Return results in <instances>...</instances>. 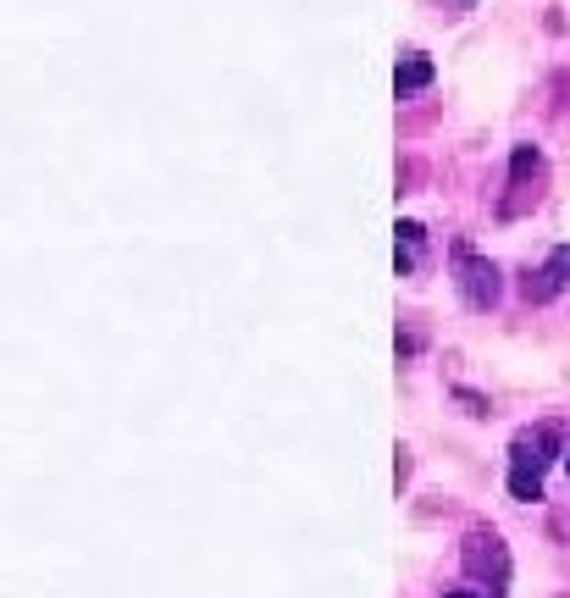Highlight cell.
Masks as SVG:
<instances>
[{
	"label": "cell",
	"instance_id": "obj_1",
	"mask_svg": "<svg viewBox=\"0 0 570 598\" xmlns=\"http://www.w3.org/2000/svg\"><path fill=\"white\" fill-rule=\"evenodd\" d=\"M559 449V432L554 427H537L515 438V466H510V493L515 499H543V466L554 460Z\"/></svg>",
	"mask_w": 570,
	"mask_h": 598
},
{
	"label": "cell",
	"instance_id": "obj_2",
	"mask_svg": "<svg viewBox=\"0 0 570 598\" xmlns=\"http://www.w3.org/2000/svg\"><path fill=\"white\" fill-rule=\"evenodd\" d=\"M465 571H471L476 582L504 587V576H510V554H504V543L493 538V532H471V538H465Z\"/></svg>",
	"mask_w": 570,
	"mask_h": 598
},
{
	"label": "cell",
	"instance_id": "obj_3",
	"mask_svg": "<svg viewBox=\"0 0 570 598\" xmlns=\"http://www.w3.org/2000/svg\"><path fill=\"white\" fill-rule=\"evenodd\" d=\"M460 294L471 311H487V305H499V266L493 261H476V255L460 250Z\"/></svg>",
	"mask_w": 570,
	"mask_h": 598
},
{
	"label": "cell",
	"instance_id": "obj_4",
	"mask_svg": "<svg viewBox=\"0 0 570 598\" xmlns=\"http://www.w3.org/2000/svg\"><path fill=\"white\" fill-rule=\"evenodd\" d=\"M427 84H432V61L427 56H404L399 72H393V89H399V95H416V89H427Z\"/></svg>",
	"mask_w": 570,
	"mask_h": 598
},
{
	"label": "cell",
	"instance_id": "obj_5",
	"mask_svg": "<svg viewBox=\"0 0 570 598\" xmlns=\"http://www.w3.org/2000/svg\"><path fill=\"white\" fill-rule=\"evenodd\" d=\"M548 283H554V288H570V244H559V250L554 255H548Z\"/></svg>",
	"mask_w": 570,
	"mask_h": 598
},
{
	"label": "cell",
	"instance_id": "obj_6",
	"mask_svg": "<svg viewBox=\"0 0 570 598\" xmlns=\"http://www.w3.org/2000/svg\"><path fill=\"white\" fill-rule=\"evenodd\" d=\"M510 172H515V183H521V178H526V172H537V150H532V144H521V150H515Z\"/></svg>",
	"mask_w": 570,
	"mask_h": 598
},
{
	"label": "cell",
	"instance_id": "obj_7",
	"mask_svg": "<svg viewBox=\"0 0 570 598\" xmlns=\"http://www.w3.org/2000/svg\"><path fill=\"white\" fill-rule=\"evenodd\" d=\"M399 244H404V250H416V244H421V222H399Z\"/></svg>",
	"mask_w": 570,
	"mask_h": 598
},
{
	"label": "cell",
	"instance_id": "obj_8",
	"mask_svg": "<svg viewBox=\"0 0 570 598\" xmlns=\"http://www.w3.org/2000/svg\"><path fill=\"white\" fill-rule=\"evenodd\" d=\"M443 598H487V587H454V593H443Z\"/></svg>",
	"mask_w": 570,
	"mask_h": 598
},
{
	"label": "cell",
	"instance_id": "obj_9",
	"mask_svg": "<svg viewBox=\"0 0 570 598\" xmlns=\"http://www.w3.org/2000/svg\"><path fill=\"white\" fill-rule=\"evenodd\" d=\"M565 466H570V449H565Z\"/></svg>",
	"mask_w": 570,
	"mask_h": 598
}]
</instances>
